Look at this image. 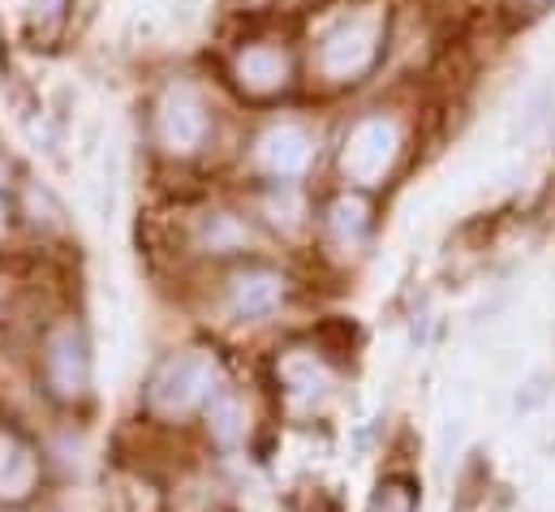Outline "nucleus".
<instances>
[{
  "label": "nucleus",
  "instance_id": "f257e3e1",
  "mask_svg": "<svg viewBox=\"0 0 555 512\" xmlns=\"http://www.w3.org/2000/svg\"><path fill=\"white\" fill-rule=\"evenodd\" d=\"M220 387H229V380H224V362L216 358V349L190 345V349H177L155 362V371L142 384V409L151 422L177 426V422L203 413Z\"/></svg>",
  "mask_w": 555,
  "mask_h": 512
},
{
  "label": "nucleus",
  "instance_id": "ddd939ff",
  "mask_svg": "<svg viewBox=\"0 0 555 512\" xmlns=\"http://www.w3.org/2000/svg\"><path fill=\"white\" fill-rule=\"evenodd\" d=\"M198 242H203L207 255H237V251H246L255 242V229L233 212H216V216L203 220Z\"/></svg>",
  "mask_w": 555,
  "mask_h": 512
},
{
  "label": "nucleus",
  "instance_id": "39448f33",
  "mask_svg": "<svg viewBox=\"0 0 555 512\" xmlns=\"http://www.w3.org/2000/svg\"><path fill=\"white\" fill-rule=\"evenodd\" d=\"M340 371L327 349L319 345H288L276 358V392L280 405L293 418H314L336 400Z\"/></svg>",
  "mask_w": 555,
  "mask_h": 512
},
{
  "label": "nucleus",
  "instance_id": "1a4fd4ad",
  "mask_svg": "<svg viewBox=\"0 0 555 512\" xmlns=\"http://www.w3.org/2000/svg\"><path fill=\"white\" fill-rule=\"evenodd\" d=\"M255 164H259V172L268 181L293 185L314 164V133L306 126H297V121H280L255 142Z\"/></svg>",
  "mask_w": 555,
  "mask_h": 512
},
{
  "label": "nucleus",
  "instance_id": "dca6fc26",
  "mask_svg": "<svg viewBox=\"0 0 555 512\" xmlns=\"http://www.w3.org/2000/svg\"><path fill=\"white\" fill-rule=\"evenodd\" d=\"M4 177H9V159L0 155V181H4Z\"/></svg>",
  "mask_w": 555,
  "mask_h": 512
},
{
  "label": "nucleus",
  "instance_id": "f03ea898",
  "mask_svg": "<svg viewBox=\"0 0 555 512\" xmlns=\"http://www.w3.org/2000/svg\"><path fill=\"white\" fill-rule=\"evenodd\" d=\"M388 48V9L384 4H362L336 17L319 43H314V74L332 87H349L375 74Z\"/></svg>",
  "mask_w": 555,
  "mask_h": 512
},
{
  "label": "nucleus",
  "instance_id": "9b49d317",
  "mask_svg": "<svg viewBox=\"0 0 555 512\" xmlns=\"http://www.w3.org/2000/svg\"><path fill=\"white\" fill-rule=\"evenodd\" d=\"M233 78H237V87L246 95L272 100L293 82V61H288V52L280 43H246L233 56Z\"/></svg>",
  "mask_w": 555,
  "mask_h": 512
},
{
  "label": "nucleus",
  "instance_id": "423d86ee",
  "mask_svg": "<svg viewBox=\"0 0 555 512\" xmlns=\"http://www.w3.org/2000/svg\"><path fill=\"white\" fill-rule=\"evenodd\" d=\"M211 126H216L211 104L190 82H177V87H168L155 100L151 129H155L159 151H168V155H194V151H203L207 138H211Z\"/></svg>",
  "mask_w": 555,
  "mask_h": 512
},
{
  "label": "nucleus",
  "instance_id": "6e6552de",
  "mask_svg": "<svg viewBox=\"0 0 555 512\" xmlns=\"http://www.w3.org/2000/svg\"><path fill=\"white\" fill-rule=\"evenodd\" d=\"M288 297L293 280L268 263H246L224 280V315L233 323H268L288 306Z\"/></svg>",
  "mask_w": 555,
  "mask_h": 512
},
{
  "label": "nucleus",
  "instance_id": "9d476101",
  "mask_svg": "<svg viewBox=\"0 0 555 512\" xmlns=\"http://www.w3.org/2000/svg\"><path fill=\"white\" fill-rule=\"evenodd\" d=\"M371 225H375L371 199H366L362 190H345V194L332 199V207H327V216H323V246H327L332 255L353 258L366 246Z\"/></svg>",
  "mask_w": 555,
  "mask_h": 512
},
{
  "label": "nucleus",
  "instance_id": "f8f14e48",
  "mask_svg": "<svg viewBox=\"0 0 555 512\" xmlns=\"http://www.w3.org/2000/svg\"><path fill=\"white\" fill-rule=\"evenodd\" d=\"M198 418H203V435H207V444H211L216 452H237V448H246L250 426H255L250 405H246V396H242L237 387H220L216 400H211Z\"/></svg>",
  "mask_w": 555,
  "mask_h": 512
},
{
  "label": "nucleus",
  "instance_id": "2eb2a0df",
  "mask_svg": "<svg viewBox=\"0 0 555 512\" xmlns=\"http://www.w3.org/2000/svg\"><path fill=\"white\" fill-rule=\"evenodd\" d=\"M0 229H9V203H4V194H0Z\"/></svg>",
  "mask_w": 555,
  "mask_h": 512
},
{
  "label": "nucleus",
  "instance_id": "0eeeda50",
  "mask_svg": "<svg viewBox=\"0 0 555 512\" xmlns=\"http://www.w3.org/2000/svg\"><path fill=\"white\" fill-rule=\"evenodd\" d=\"M48 452L13 422L0 418V509L22 512L43 496Z\"/></svg>",
  "mask_w": 555,
  "mask_h": 512
},
{
  "label": "nucleus",
  "instance_id": "4468645a",
  "mask_svg": "<svg viewBox=\"0 0 555 512\" xmlns=\"http://www.w3.org/2000/svg\"><path fill=\"white\" fill-rule=\"evenodd\" d=\"M366 512H422V491L414 474H384L366 500Z\"/></svg>",
  "mask_w": 555,
  "mask_h": 512
},
{
  "label": "nucleus",
  "instance_id": "20e7f679",
  "mask_svg": "<svg viewBox=\"0 0 555 512\" xmlns=\"http://www.w3.org/2000/svg\"><path fill=\"white\" fill-rule=\"evenodd\" d=\"M401 155H405V126L384 108L366 113L349 126L340 142V177L353 190H375L397 172Z\"/></svg>",
  "mask_w": 555,
  "mask_h": 512
},
{
  "label": "nucleus",
  "instance_id": "7ed1b4c3",
  "mask_svg": "<svg viewBox=\"0 0 555 512\" xmlns=\"http://www.w3.org/2000/svg\"><path fill=\"white\" fill-rule=\"evenodd\" d=\"M35 375H39V392L61 405V409H78L91 400V384H95V358H91V341L87 328L74 315L52 319L39 332V358H35Z\"/></svg>",
  "mask_w": 555,
  "mask_h": 512
}]
</instances>
